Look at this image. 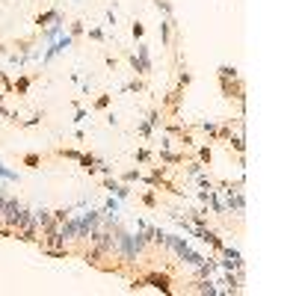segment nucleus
Returning a JSON list of instances; mask_svg holds the SVG:
<instances>
[{
  "label": "nucleus",
  "instance_id": "nucleus-1",
  "mask_svg": "<svg viewBox=\"0 0 296 296\" xmlns=\"http://www.w3.org/2000/svg\"><path fill=\"white\" fill-rule=\"evenodd\" d=\"M175 276L169 273V270H145L142 276H134L130 279V290H142V287H154V290H160V293L172 296L175 293Z\"/></svg>",
  "mask_w": 296,
  "mask_h": 296
},
{
  "label": "nucleus",
  "instance_id": "nucleus-2",
  "mask_svg": "<svg viewBox=\"0 0 296 296\" xmlns=\"http://www.w3.org/2000/svg\"><path fill=\"white\" fill-rule=\"evenodd\" d=\"M181 104H184V89H178V86L169 89V92L160 98V110H163V113L169 110L172 116H178V113H181Z\"/></svg>",
  "mask_w": 296,
  "mask_h": 296
},
{
  "label": "nucleus",
  "instance_id": "nucleus-3",
  "mask_svg": "<svg viewBox=\"0 0 296 296\" xmlns=\"http://www.w3.org/2000/svg\"><path fill=\"white\" fill-rule=\"evenodd\" d=\"M190 293L216 296V293H222V290L216 287V281H213V276H208V279H192V281H190Z\"/></svg>",
  "mask_w": 296,
  "mask_h": 296
},
{
  "label": "nucleus",
  "instance_id": "nucleus-4",
  "mask_svg": "<svg viewBox=\"0 0 296 296\" xmlns=\"http://www.w3.org/2000/svg\"><path fill=\"white\" fill-rule=\"evenodd\" d=\"M157 163H166V166H175V163H187L190 157L184 154V151H172V148H160L154 154Z\"/></svg>",
  "mask_w": 296,
  "mask_h": 296
},
{
  "label": "nucleus",
  "instance_id": "nucleus-5",
  "mask_svg": "<svg viewBox=\"0 0 296 296\" xmlns=\"http://www.w3.org/2000/svg\"><path fill=\"white\" fill-rule=\"evenodd\" d=\"M195 237H199V240H202V243H208L210 249H213V252H216V255H219V249H222V246H225V240H222V237H219V234H216V231H213V228H202V231H199V234H195Z\"/></svg>",
  "mask_w": 296,
  "mask_h": 296
},
{
  "label": "nucleus",
  "instance_id": "nucleus-6",
  "mask_svg": "<svg viewBox=\"0 0 296 296\" xmlns=\"http://www.w3.org/2000/svg\"><path fill=\"white\" fill-rule=\"evenodd\" d=\"M208 205H210V210H213V216H216V219H225V216H228V213H225V205H222V195H219V190H216V187L208 192Z\"/></svg>",
  "mask_w": 296,
  "mask_h": 296
},
{
  "label": "nucleus",
  "instance_id": "nucleus-7",
  "mask_svg": "<svg viewBox=\"0 0 296 296\" xmlns=\"http://www.w3.org/2000/svg\"><path fill=\"white\" fill-rule=\"evenodd\" d=\"M137 59H140V65H142V74L148 77V74L154 71V62H151V53H148V45H145V42L137 45Z\"/></svg>",
  "mask_w": 296,
  "mask_h": 296
},
{
  "label": "nucleus",
  "instance_id": "nucleus-8",
  "mask_svg": "<svg viewBox=\"0 0 296 296\" xmlns=\"http://www.w3.org/2000/svg\"><path fill=\"white\" fill-rule=\"evenodd\" d=\"M77 163H80V169H83V172H89V175H98V163H101V160H98V157L92 154V151H83V154L77 157Z\"/></svg>",
  "mask_w": 296,
  "mask_h": 296
},
{
  "label": "nucleus",
  "instance_id": "nucleus-9",
  "mask_svg": "<svg viewBox=\"0 0 296 296\" xmlns=\"http://www.w3.org/2000/svg\"><path fill=\"white\" fill-rule=\"evenodd\" d=\"M145 122L151 124V130H160V127H163V122H166V119H163V110H160V107H151V110H148V116H145Z\"/></svg>",
  "mask_w": 296,
  "mask_h": 296
},
{
  "label": "nucleus",
  "instance_id": "nucleus-10",
  "mask_svg": "<svg viewBox=\"0 0 296 296\" xmlns=\"http://www.w3.org/2000/svg\"><path fill=\"white\" fill-rule=\"evenodd\" d=\"M30 86H33V77H30V74H21L15 83H12V92H15V95H27Z\"/></svg>",
  "mask_w": 296,
  "mask_h": 296
},
{
  "label": "nucleus",
  "instance_id": "nucleus-11",
  "mask_svg": "<svg viewBox=\"0 0 296 296\" xmlns=\"http://www.w3.org/2000/svg\"><path fill=\"white\" fill-rule=\"evenodd\" d=\"M62 33H65V21H62V18H56L51 27L45 30V39H48V42H53V39H59Z\"/></svg>",
  "mask_w": 296,
  "mask_h": 296
},
{
  "label": "nucleus",
  "instance_id": "nucleus-12",
  "mask_svg": "<svg viewBox=\"0 0 296 296\" xmlns=\"http://www.w3.org/2000/svg\"><path fill=\"white\" fill-rule=\"evenodd\" d=\"M56 18H62V15H59V9H48V12H42V15H36V24L48 30V27H51V24H53V21H56Z\"/></svg>",
  "mask_w": 296,
  "mask_h": 296
},
{
  "label": "nucleus",
  "instance_id": "nucleus-13",
  "mask_svg": "<svg viewBox=\"0 0 296 296\" xmlns=\"http://www.w3.org/2000/svg\"><path fill=\"white\" fill-rule=\"evenodd\" d=\"M140 202H142V205H145L148 210H154L157 205H160V199H157V190H154V187H148L145 192H140Z\"/></svg>",
  "mask_w": 296,
  "mask_h": 296
},
{
  "label": "nucleus",
  "instance_id": "nucleus-14",
  "mask_svg": "<svg viewBox=\"0 0 296 296\" xmlns=\"http://www.w3.org/2000/svg\"><path fill=\"white\" fill-rule=\"evenodd\" d=\"M134 160H137L140 166H151V163H154V151H151V148H137V151H134Z\"/></svg>",
  "mask_w": 296,
  "mask_h": 296
},
{
  "label": "nucleus",
  "instance_id": "nucleus-15",
  "mask_svg": "<svg viewBox=\"0 0 296 296\" xmlns=\"http://www.w3.org/2000/svg\"><path fill=\"white\" fill-rule=\"evenodd\" d=\"M192 151H195V160H202L205 166H210V160H213V148L210 145H195Z\"/></svg>",
  "mask_w": 296,
  "mask_h": 296
},
{
  "label": "nucleus",
  "instance_id": "nucleus-16",
  "mask_svg": "<svg viewBox=\"0 0 296 296\" xmlns=\"http://www.w3.org/2000/svg\"><path fill=\"white\" fill-rule=\"evenodd\" d=\"M42 160H45V157L39 154V151H27V154H21V163H24V166H30V169H39V166H42Z\"/></svg>",
  "mask_w": 296,
  "mask_h": 296
},
{
  "label": "nucleus",
  "instance_id": "nucleus-17",
  "mask_svg": "<svg viewBox=\"0 0 296 296\" xmlns=\"http://www.w3.org/2000/svg\"><path fill=\"white\" fill-rule=\"evenodd\" d=\"M172 27H175V18H163L160 21V36H163V45L172 42Z\"/></svg>",
  "mask_w": 296,
  "mask_h": 296
},
{
  "label": "nucleus",
  "instance_id": "nucleus-18",
  "mask_svg": "<svg viewBox=\"0 0 296 296\" xmlns=\"http://www.w3.org/2000/svg\"><path fill=\"white\" fill-rule=\"evenodd\" d=\"M195 127H199L202 134H208L210 140H216V130H219V122H210V119H208V122H199Z\"/></svg>",
  "mask_w": 296,
  "mask_h": 296
},
{
  "label": "nucleus",
  "instance_id": "nucleus-19",
  "mask_svg": "<svg viewBox=\"0 0 296 296\" xmlns=\"http://www.w3.org/2000/svg\"><path fill=\"white\" fill-rule=\"evenodd\" d=\"M195 184H199L202 190H213V187H216V181H213V178H210V175L205 172V169H202V172L195 175Z\"/></svg>",
  "mask_w": 296,
  "mask_h": 296
},
{
  "label": "nucleus",
  "instance_id": "nucleus-20",
  "mask_svg": "<svg viewBox=\"0 0 296 296\" xmlns=\"http://www.w3.org/2000/svg\"><path fill=\"white\" fill-rule=\"evenodd\" d=\"M122 92H145V80L142 77H134V80H127L122 86Z\"/></svg>",
  "mask_w": 296,
  "mask_h": 296
},
{
  "label": "nucleus",
  "instance_id": "nucleus-21",
  "mask_svg": "<svg viewBox=\"0 0 296 296\" xmlns=\"http://www.w3.org/2000/svg\"><path fill=\"white\" fill-rule=\"evenodd\" d=\"M71 213H74V208H56V210H51L53 222H59V225H62V222H65V219H69Z\"/></svg>",
  "mask_w": 296,
  "mask_h": 296
},
{
  "label": "nucleus",
  "instance_id": "nucleus-22",
  "mask_svg": "<svg viewBox=\"0 0 296 296\" xmlns=\"http://www.w3.org/2000/svg\"><path fill=\"white\" fill-rule=\"evenodd\" d=\"M33 216H36V222H39V228H42V225H48V222L53 219V216H51V210H48V208L33 210Z\"/></svg>",
  "mask_w": 296,
  "mask_h": 296
},
{
  "label": "nucleus",
  "instance_id": "nucleus-23",
  "mask_svg": "<svg viewBox=\"0 0 296 296\" xmlns=\"http://www.w3.org/2000/svg\"><path fill=\"white\" fill-rule=\"evenodd\" d=\"M240 74H237V69L234 65H219V80H237Z\"/></svg>",
  "mask_w": 296,
  "mask_h": 296
},
{
  "label": "nucleus",
  "instance_id": "nucleus-24",
  "mask_svg": "<svg viewBox=\"0 0 296 296\" xmlns=\"http://www.w3.org/2000/svg\"><path fill=\"white\" fill-rule=\"evenodd\" d=\"M202 169H205V163H202V160H195V157H190V160H187V175H190V178H195Z\"/></svg>",
  "mask_w": 296,
  "mask_h": 296
},
{
  "label": "nucleus",
  "instance_id": "nucleus-25",
  "mask_svg": "<svg viewBox=\"0 0 296 296\" xmlns=\"http://www.w3.org/2000/svg\"><path fill=\"white\" fill-rule=\"evenodd\" d=\"M53 154H56V157H65V160H77L83 151H77V148H56Z\"/></svg>",
  "mask_w": 296,
  "mask_h": 296
},
{
  "label": "nucleus",
  "instance_id": "nucleus-26",
  "mask_svg": "<svg viewBox=\"0 0 296 296\" xmlns=\"http://www.w3.org/2000/svg\"><path fill=\"white\" fill-rule=\"evenodd\" d=\"M130 192H134V187H130V184H119V187H116V192H113V195H116V199H119V202H122V199H130Z\"/></svg>",
  "mask_w": 296,
  "mask_h": 296
},
{
  "label": "nucleus",
  "instance_id": "nucleus-27",
  "mask_svg": "<svg viewBox=\"0 0 296 296\" xmlns=\"http://www.w3.org/2000/svg\"><path fill=\"white\" fill-rule=\"evenodd\" d=\"M154 6L163 12V18H172L175 15V9H172V3H169V0H154Z\"/></svg>",
  "mask_w": 296,
  "mask_h": 296
},
{
  "label": "nucleus",
  "instance_id": "nucleus-28",
  "mask_svg": "<svg viewBox=\"0 0 296 296\" xmlns=\"http://www.w3.org/2000/svg\"><path fill=\"white\" fill-rule=\"evenodd\" d=\"M137 134H140L142 140H154V130H151V124H148V122H140V124H137Z\"/></svg>",
  "mask_w": 296,
  "mask_h": 296
},
{
  "label": "nucleus",
  "instance_id": "nucleus-29",
  "mask_svg": "<svg viewBox=\"0 0 296 296\" xmlns=\"http://www.w3.org/2000/svg\"><path fill=\"white\" fill-rule=\"evenodd\" d=\"M110 101H113V95H98V98H95V101H92V107H95V110H107V107H110Z\"/></svg>",
  "mask_w": 296,
  "mask_h": 296
},
{
  "label": "nucleus",
  "instance_id": "nucleus-30",
  "mask_svg": "<svg viewBox=\"0 0 296 296\" xmlns=\"http://www.w3.org/2000/svg\"><path fill=\"white\" fill-rule=\"evenodd\" d=\"M124 184H134V181H142V169H127V172L122 175Z\"/></svg>",
  "mask_w": 296,
  "mask_h": 296
},
{
  "label": "nucleus",
  "instance_id": "nucleus-31",
  "mask_svg": "<svg viewBox=\"0 0 296 296\" xmlns=\"http://www.w3.org/2000/svg\"><path fill=\"white\" fill-rule=\"evenodd\" d=\"M83 30H86V27H83V21H71V24H69V36H71V39L83 36Z\"/></svg>",
  "mask_w": 296,
  "mask_h": 296
},
{
  "label": "nucleus",
  "instance_id": "nucleus-32",
  "mask_svg": "<svg viewBox=\"0 0 296 296\" xmlns=\"http://www.w3.org/2000/svg\"><path fill=\"white\" fill-rule=\"evenodd\" d=\"M89 39H95V42H107V33L101 27H89Z\"/></svg>",
  "mask_w": 296,
  "mask_h": 296
},
{
  "label": "nucleus",
  "instance_id": "nucleus-33",
  "mask_svg": "<svg viewBox=\"0 0 296 296\" xmlns=\"http://www.w3.org/2000/svg\"><path fill=\"white\" fill-rule=\"evenodd\" d=\"M130 36H134V39H137V42H140L142 36H145V27H142L140 21H134V24H130Z\"/></svg>",
  "mask_w": 296,
  "mask_h": 296
},
{
  "label": "nucleus",
  "instance_id": "nucleus-34",
  "mask_svg": "<svg viewBox=\"0 0 296 296\" xmlns=\"http://www.w3.org/2000/svg\"><path fill=\"white\" fill-rule=\"evenodd\" d=\"M42 119H45V113H36V116H30L27 122H21V127H36V124L42 122Z\"/></svg>",
  "mask_w": 296,
  "mask_h": 296
},
{
  "label": "nucleus",
  "instance_id": "nucleus-35",
  "mask_svg": "<svg viewBox=\"0 0 296 296\" xmlns=\"http://www.w3.org/2000/svg\"><path fill=\"white\" fill-rule=\"evenodd\" d=\"M104 62H107V65H110V69H113V71L119 69V59H116L113 53H107V56H104Z\"/></svg>",
  "mask_w": 296,
  "mask_h": 296
},
{
  "label": "nucleus",
  "instance_id": "nucleus-36",
  "mask_svg": "<svg viewBox=\"0 0 296 296\" xmlns=\"http://www.w3.org/2000/svg\"><path fill=\"white\" fill-rule=\"evenodd\" d=\"M98 172H101V175L107 178V175H113V166H107L104 160H101V163H98Z\"/></svg>",
  "mask_w": 296,
  "mask_h": 296
},
{
  "label": "nucleus",
  "instance_id": "nucleus-37",
  "mask_svg": "<svg viewBox=\"0 0 296 296\" xmlns=\"http://www.w3.org/2000/svg\"><path fill=\"white\" fill-rule=\"evenodd\" d=\"M116 21H119V18H116V12L110 9V12H107V27H116Z\"/></svg>",
  "mask_w": 296,
  "mask_h": 296
},
{
  "label": "nucleus",
  "instance_id": "nucleus-38",
  "mask_svg": "<svg viewBox=\"0 0 296 296\" xmlns=\"http://www.w3.org/2000/svg\"><path fill=\"white\" fill-rule=\"evenodd\" d=\"M74 122H86V110H83V107H77V116H74Z\"/></svg>",
  "mask_w": 296,
  "mask_h": 296
},
{
  "label": "nucleus",
  "instance_id": "nucleus-39",
  "mask_svg": "<svg viewBox=\"0 0 296 296\" xmlns=\"http://www.w3.org/2000/svg\"><path fill=\"white\" fill-rule=\"evenodd\" d=\"M107 124H110V127H116V124H119V119H116V113H107Z\"/></svg>",
  "mask_w": 296,
  "mask_h": 296
},
{
  "label": "nucleus",
  "instance_id": "nucleus-40",
  "mask_svg": "<svg viewBox=\"0 0 296 296\" xmlns=\"http://www.w3.org/2000/svg\"><path fill=\"white\" fill-rule=\"evenodd\" d=\"M0 51H6V48H3V45H0Z\"/></svg>",
  "mask_w": 296,
  "mask_h": 296
}]
</instances>
